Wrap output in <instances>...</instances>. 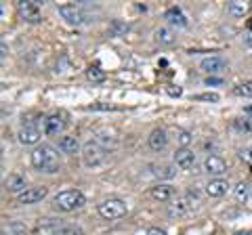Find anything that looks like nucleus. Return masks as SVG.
<instances>
[{
  "label": "nucleus",
  "mask_w": 252,
  "mask_h": 235,
  "mask_svg": "<svg viewBox=\"0 0 252 235\" xmlns=\"http://www.w3.org/2000/svg\"><path fill=\"white\" fill-rule=\"evenodd\" d=\"M32 166L46 175H53L61 168V160H59V151L53 145H38L32 151Z\"/></svg>",
  "instance_id": "1"
},
{
  "label": "nucleus",
  "mask_w": 252,
  "mask_h": 235,
  "mask_svg": "<svg viewBox=\"0 0 252 235\" xmlns=\"http://www.w3.org/2000/svg\"><path fill=\"white\" fill-rule=\"evenodd\" d=\"M86 204V198L82 191L78 189H67V191H59L53 200V206L59 210V212H74V210L82 208Z\"/></svg>",
  "instance_id": "2"
},
{
  "label": "nucleus",
  "mask_w": 252,
  "mask_h": 235,
  "mask_svg": "<svg viewBox=\"0 0 252 235\" xmlns=\"http://www.w3.org/2000/svg\"><path fill=\"white\" fill-rule=\"evenodd\" d=\"M105 158H107V151L97 143V141H89V143H84V147H82V160H84V164L89 168L101 166V164L105 162Z\"/></svg>",
  "instance_id": "3"
},
{
  "label": "nucleus",
  "mask_w": 252,
  "mask_h": 235,
  "mask_svg": "<svg viewBox=\"0 0 252 235\" xmlns=\"http://www.w3.org/2000/svg\"><path fill=\"white\" fill-rule=\"evenodd\" d=\"M99 214L107 218V221H116V218H122L126 214V204L118 198H112V200H105L99 204Z\"/></svg>",
  "instance_id": "4"
},
{
  "label": "nucleus",
  "mask_w": 252,
  "mask_h": 235,
  "mask_svg": "<svg viewBox=\"0 0 252 235\" xmlns=\"http://www.w3.org/2000/svg\"><path fill=\"white\" fill-rule=\"evenodd\" d=\"M57 11L69 26H82V23H86V13L76 4H61L57 6Z\"/></svg>",
  "instance_id": "5"
},
{
  "label": "nucleus",
  "mask_w": 252,
  "mask_h": 235,
  "mask_svg": "<svg viewBox=\"0 0 252 235\" xmlns=\"http://www.w3.org/2000/svg\"><path fill=\"white\" fill-rule=\"evenodd\" d=\"M200 67H202L206 74H210V76H215V74H223L225 69H227V61H225L223 57H219V55H212V57L202 59Z\"/></svg>",
  "instance_id": "6"
},
{
  "label": "nucleus",
  "mask_w": 252,
  "mask_h": 235,
  "mask_svg": "<svg viewBox=\"0 0 252 235\" xmlns=\"http://www.w3.org/2000/svg\"><path fill=\"white\" fill-rule=\"evenodd\" d=\"M4 189L9 191V193H17V195H21L23 191H28L30 187H28L26 176H21V175H9V176L4 178Z\"/></svg>",
  "instance_id": "7"
},
{
  "label": "nucleus",
  "mask_w": 252,
  "mask_h": 235,
  "mask_svg": "<svg viewBox=\"0 0 252 235\" xmlns=\"http://www.w3.org/2000/svg\"><path fill=\"white\" fill-rule=\"evenodd\" d=\"M17 9L21 13V17L30 21V23H38L40 21V11H38V2H26V0H21L17 4Z\"/></svg>",
  "instance_id": "8"
},
{
  "label": "nucleus",
  "mask_w": 252,
  "mask_h": 235,
  "mask_svg": "<svg viewBox=\"0 0 252 235\" xmlns=\"http://www.w3.org/2000/svg\"><path fill=\"white\" fill-rule=\"evenodd\" d=\"M191 210H193V198H191V195H183V198H179V200L170 206L168 214H170V216H183V214H187V212H191Z\"/></svg>",
  "instance_id": "9"
},
{
  "label": "nucleus",
  "mask_w": 252,
  "mask_h": 235,
  "mask_svg": "<svg viewBox=\"0 0 252 235\" xmlns=\"http://www.w3.org/2000/svg\"><path fill=\"white\" fill-rule=\"evenodd\" d=\"M204 168H206L208 175H215V176H220L227 172V164L223 158H219V155H208L206 160H204Z\"/></svg>",
  "instance_id": "10"
},
{
  "label": "nucleus",
  "mask_w": 252,
  "mask_h": 235,
  "mask_svg": "<svg viewBox=\"0 0 252 235\" xmlns=\"http://www.w3.org/2000/svg\"><path fill=\"white\" fill-rule=\"evenodd\" d=\"M17 139L21 145H36L40 141V130L28 124V126H21V130L17 132Z\"/></svg>",
  "instance_id": "11"
},
{
  "label": "nucleus",
  "mask_w": 252,
  "mask_h": 235,
  "mask_svg": "<svg viewBox=\"0 0 252 235\" xmlns=\"http://www.w3.org/2000/svg\"><path fill=\"white\" fill-rule=\"evenodd\" d=\"M175 164H177L181 170L193 168V164H195V153L189 151V149H185V147H181V149L175 153Z\"/></svg>",
  "instance_id": "12"
},
{
  "label": "nucleus",
  "mask_w": 252,
  "mask_h": 235,
  "mask_svg": "<svg viewBox=\"0 0 252 235\" xmlns=\"http://www.w3.org/2000/svg\"><path fill=\"white\" fill-rule=\"evenodd\" d=\"M149 195H152L154 200H158V202H170L172 198H175V187L160 183V185H156V187L149 189Z\"/></svg>",
  "instance_id": "13"
},
{
  "label": "nucleus",
  "mask_w": 252,
  "mask_h": 235,
  "mask_svg": "<svg viewBox=\"0 0 252 235\" xmlns=\"http://www.w3.org/2000/svg\"><path fill=\"white\" fill-rule=\"evenodd\" d=\"M46 198V187H30L19 195V204H36Z\"/></svg>",
  "instance_id": "14"
},
{
  "label": "nucleus",
  "mask_w": 252,
  "mask_h": 235,
  "mask_svg": "<svg viewBox=\"0 0 252 235\" xmlns=\"http://www.w3.org/2000/svg\"><path fill=\"white\" fill-rule=\"evenodd\" d=\"M227 191H229V183H227L225 178H212L206 185V193L210 198H220V195H225Z\"/></svg>",
  "instance_id": "15"
},
{
  "label": "nucleus",
  "mask_w": 252,
  "mask_h": 235,
  "mask_svg": "<svg viewBox=\"0 0 252 235\" xmlns=\"http://www.w3.org/2000/svg\"><path fill=\"white\" fill-rule=\"evenodd\" d=\"M63 128H65V122H63V118L59 114L44 118V132L46 135H59Z\"/></svg>",
  "instance_id": "16"
},
{
  "label": "nucleus",
  "mask_w": 252,
  "mask_h": 235,
  "mask_svg": "<svg viewBox=\"0 0 252 235\" xmlns=\"http://www.w3.org/2000/svg\"><path fill=\"white\" fill-rule=\"evenodd\" d=\"M149 147H152L154 151H162L164 147L168 145V137H166V132H164L162 128H156L152 135H149Z\"/></svg>",
  "instance_id": "17"
},
{
  "label": "nucleus",
  "mask_w": 252,
  "mask_h": 235,
  "mask_svg": "<svg viewBox=\"0 0 252 235\" xmlns=\"http://www.w3.org/2000/svg\"><path fill=\"white\" fill-rule=\"evenodd\" d=\"M227 11H229V15H233V17H244V15L250 11V2H246V0H231V2L227 4Z\"/></svg>",
  "instance_id": "18"
},
{
  "label": "nucleus",
  "mask_w": 252,
  "mask_h": 235,
  "mask_svg": "<svg viewBox=\"0 0 252 235\" xmlns=\"http://www.w3.org/2000/svg\"><path fill=\"white\" fill-rule=\"evenodd\" d=\"M59 149H61V153H69V155H72V153L80 151V143H78L76 137H61Z\"/></svg>",
  "instance_id": "19"
},
{
  "label": "nucleus",
  "mask_w": 252,
  "mask_h": 235,
  "mask_svg": "<svg viewBox=\"0 0 252 235\" xmlns=\"http://www.w3.org/2000/svg\"><path fill=\"white\" fill-rule=\"evenodd\" d=\"M166 19L177 28H187V17L183 15V11H181L179 6H172V9L166 11Z\"/></svg>",
  "instance_id": "20"
},
{
  "label": "nucleus",
  "mask_w": 252,
  "mask_h": 235,
  "mask_svg": "<svg viewBox=\"0 0 252 235\" xmlns=\"http://www.w3.org/2000/svg\"><path fill=\"white\" fill-rule=\"evenodd\" d=\"M86 78H89L91 82H94V84H101V82H105L107 74L99 65H91L89 69H86Z\"/></svg>",
  "instance_id": "21"
},
{
  "label": "nucleus",
  "mask_w": 252,
  "mask_h": 235,
  "mask_svg": "<svg viewBox=\"0 0 252 235\" xmlns=\"http://www.w3.org/2000/svg\"><path fill=\"white\" fill-rule=\"evenodd\" d=\"M156 40L160 42V44H172V42L177 40V36H175V32H172V29L160 28V29H156Z\"/></svg>",
  "instance_id": "22"
},
{
  "label": "nucleus",
  "mask_w": 252,
  "mask_h": 235,
  "mask_svg": "<svg viewBox=\"0 0 252 235\" xmlns=\"http://www.w3.org/2000/svg\"><path fill=\"white\" fill-rule=\"evenodd\" d=\"M130 29V26L128 23H124V21H112V26H109V34L112 36H124L126 32H128Z\"/></svg>",
  "instance_id": "23"
},
{
  "label": "nucleus",
  "mask_w": 252,
  "mask_h": 235,
  "mask_svg": "<svg viewBox=\"0 0 252 235\" xmlns=\"http://www.w3.org/2000/svg\"><path fill=\"white\" fill-rule=\"evenodd\" d=\"M233 92H235L238 97H252V80L238 84V86L233 88Z\"/></svg>",
  "instance_id": "24"
},
{
  "label": "nucleus",
  "mask_w": 252,
  "mask_h": 235,
  "mask_svg": "<svg viewBox=\"0 0 252 235\" xmlns=\"http://www.w3.org/2000/svg\"><path fill=\"white\" fill-rule=\"evenodd\" d=\"M235 195H238L240 202H248V198H250V187L244 185V183H240L238 189H235Z\"/></svg>",
  "instance_id": "25"
},
{
  "label": "nucleus",
  "mask_w": 252,
  "mask_h": 235,
  "mask_svg": "<svg viewBox=\"0 0 252 235\" xmlns=\"http://www.w3.org/2000/svg\"><path fill=\"white\" fill-rule=\"evenodd\" d=\"M233 128L240 132H252V120H235Z\"/></svg>",
  "instance_id": "26"
},
{
  "label": "nucleus",
  "mask_w": 252,
  "mask_h": 235,
  "mask_svg": "<svg viewBox=\"0 0 252 235\" xmlns=\"http://www.w3.org/2000/svg\"><path fill=\"white\" fill-rule=\"evenodd\" d=\"M177 141L187 149V145L193 141V137H191V132H187V130H179V132H177Z\"/></svg>",
  "instance_id": "27"
},
{
  "label": "nucleus",
  "mask_w": 252,
  "mask_h": 235,
  "mask_svg": "<svg viewBox=\"0 0 252 235\" xmlns=\"http://www.w3.org/2000/svg\"><path fill=\"white\" fill-rule=\"evenodd\" d=\"M156 176L158 178H172L175 176V168L172 166H162V168L156 170Z\"/></svg>",
  "instance_id": "28"
},
{
  "label": "nucleus",
  "mask_w": 252,
  "mask_h": 235,
  "mask_svg": "<svg viewBox=\"0 0 252 235\" xmlns=\"http://www.w3.org/2000/svg\"><path fill=\"white\" fill-rule=\"evenodd\" d=\"M198 101H210V103H217L219 101V95L217 92H204V95H195Z\"/></svg>",
  "instance_id": "29"
},
{
  "label": "nucleus",
  "mask_w": 252,
  "mask_h": 235,
  "mask_svg": "<svg viewBox=\"0 0 252 235\" xmlns=\"http://www.w3.org/2000/svg\"><path fill=\"white\" fill-rule=\"evenodd\" d=\"M240 158L246 162V164H252V147H246V149L240 151Z\"/></svg>",
  "instance_id": "30"
},
{
  "label": "nucleus",
  "mask_w": 252,
  "mask_h": 235,
  "mask_svg": "<svg viewBox=\"0 0 252 235\" xmlns=\"http://www.w3.org/2000/svg\"><path fill=\"white\" fill-rule=\"evenodd\" d=\"M166 92H168L170 97H181V88H172V86H168Z\"/></svg>",
  "instance_id": "31"
},
{
  "label": "nucleus",
  "mask_w": 252,
  "mask_h": 235,
  "mask_svg": "<svg viewBox=\"0 0 252 235\" xmlns=\"http://www.w3.org/2000/svg\"><path fill=\"white\" fill-rule=\"evenodd\" d=\"M244 44H246L248 49H252V32H248L246 36H244Z\"/></svg>",
  "instance_id": "32"
},
{
  "label": "nucleus",
  "mask_w": 252,
  "mask_h": 235,
  "mask_svg": "<svg viewBox=\"0 0 252 235\" xmlns=\"http://www.w3.org/2000/svg\"><path fill=\"white\" fill-rule=\"evenodd\" d=\"M147 235H166V233H164L162 229H158V227H152V229L147 231Z\"/></svg>",
  "instance_id": "33"
},
{
  "label": "nucleus",
  "mask_w": 252,
  "mask_h": 235,
  "mask_svg": "<svg viewBox=\"0 0 252 235\" xmlns=\"http://www.w3.org/2000/svg\"><path fill=\"white\" fill-rule=\"evenodd\" d=\"M244 114H246L248 118H252V105H248V107H244Z\"/></svg>",
  "instance_id": "34"
},
{
  "label": "nucleus",
  "mask_w": 252,
  "mask_h": 235,
  "mask_svg": "<svg viewBox=\"0 0 252 235\" xmlns=\"http://www.w3.org/2000/svg\"><path fill=\"white\" fill-rule=\"evenodd\" d=\"M0 49H2V59H6V55H9V51H6V44L2 42V46H0Z\"/></svg>",
  "instance_id": "35"
},
{
  "label": "nucleus",
  "mask_w": 252,
  "mask_h": 235,
  "mask_svg": "<svg viewBox=\"0 0 252 235\" xmlns=\"http://www.w3.org/2000/svg\"><path fill=\"white\" fill-rule=\"evenodd\" d=\"M220 80H217V78H206V84H219Z\"/></svg>",
  "instance_id": "36"
},
{
  "label": "nucleus",
  "mask_w": 252,
  "mask_h": 235,
  "mask_svg": "<svg viewBox=\"0 0 252 235\" xmlns=\"http://www.w3.org/2000/svg\"><path fill=\"white\" fill-rule=\"evenodd\" d=\"M235 235H252V231H244V233H235Z\"/></svg>",
  "instance_id": "37"
},
{
  "label": "nucleus",
  "mask_w": 252,
  "mask_h": 235,
  "mask_svg": "<svg viewBox=\"0 0 252 235\" xmlns=\"http://www.w3.org/2000/svg\"><path fill=\"white\" fill-rule=\"evenodd\" d=\"M0 235H9V233H6V231H2V233H0Z\"/></svg>",
  "instance_id": "38"
}]
</instances>
